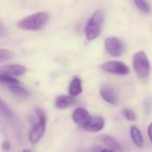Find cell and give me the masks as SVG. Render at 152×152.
<instances>
[{
  "label": "cell",
  "mask_w": 152,
  "mask_h": 152,
  "mask_svg": "<svg viewBox=\"0 0 152 152\" xmlns=\"http://www.w3.org/2000/svg\"><path fill=\"white\" fill-rule=\"evenodd\" d=\"M50 19V14L47 12H39L27 16L17 22V27L22 30L38 31L42 29Z\"/></svg>",
  "instance_id": "obj_1"
},
{
  "label": "cell",
  "mask_w": 152,
  "mask_h": 152,
  "mask_svg": "<svg viewBox=\"0 0 152 152\" xmlns=\"http://www.w3.org/2000/svg\"><path fill=\"white\" fill-rule=\"evenodd\" d=\"M35 114L38 121L32 126L29 132V141L31 144H36L40 141L45 134L47 126V116L45 111L42 109L38 108L36 109Z\"/></svg>",
  "instance_id": "obj_2"
},
{
  "label": "cell",
  "mask_w": 152,
  "mask_h": 152,
  "mask_svg": "<svg viewBox=\"0 0 152 152\" xmlns=\"http://www.w3.org/2000/svg\"><path fill=\"white\" fill-rule=\"evenodd\" d=\"M104 20V13L102 10H97L86 23L84 33L88 40H94L97 38L101 31L102 23Z\"/></svg>",
  "instance_id": "obj_3"
},
{
  "label": "cell",
  "mask_w": 152,
  "mask_h": 152,
  "mask_svg": "<svg viewBox=\"0 0 152 152\" xmlns=\"http://www.w3.org/2000/svg\"><path fill=\"white\" fill-rule=\"evenodd\" d=\"M133 68L141 78H147L151 73L150 61L144 52H138L133 56Z\"/></svg>",
  "instance_id": "obj_4"
},
{
  "label": "cell",
  "mask_w": 152,
  "mask_h": 152,
  "mask_svg": "<svg viewBox=\"0 0 152 152\" xmlns=\"http://www.w3.org/2000/svg\"><path fill=\"white\" fill-rule=\"evenodd\" d=\"M105 47L108 53L113 57H119L125 52L124 43L116 37H110L105 41Z\"/></svg>",
  "instance_id": "obj_5"
},
{
  "label": "cell",
  "mask_w": 152,
  "mask_h": 152,
  "mask_svg": "<svg viewBox=\"0 0 152 152\" xmlns=\"http://www.w3.org/2000/svg\"><path fill=\"white\" fill-rule=\"evenodd\" d=\"M101 68L106 72L121 76L127 75L130 72V69L128 68V66L121 61H108L104 63Z\"/></svg>",
  "instance_id": "obj_6"
},
{
  "label": "cell",
  "mask_w": 152,
  "mask_h": 152,
  "mask_svg": "<svg viewBox=\"0 0 152 152\" xmlns=\"http://www.w3.org/2000/svg\"><path fill=\"white\" fill-rule=\"evenodd\" d=\"M105 119L100 116H90L82 126L89 133H97L101 131L105 126Z\"/></svg>",
  "instance_id": "obj_7"
},
{
  "label": "cell",
  "mask_w": 152,
  "mask_h": 152,
  "mask_svg": "<svg viewBox=\"0 0 152 152\" xmlns=\"http://www.w3.org/2000/svg\"><path fill=\"white\" fill-rule=\"evenodd\" d=\"M102 99L111 105H116L118 102V94L116 90L110 86H102L99 90Z\"/></svg>",
  "instance_id": "obj_8"
},
{
  "label": "cell",
  "mask_w": 152,
  "mask_h": 152,
  "mask_svg": "<svg viewBox=\"0 0 152 152\" xmlns=\"http://www.w3.org/2000/svg\"><path fill=\"white\" fill-rule=\"evenodd\" d=\"M25 72L26 68L19 64H10L0 67V74H6L13 77H21Z\"/></svg>",
  "instance_id": "obj_9"
},
{
  "label": "cell",
  "mask_w": 152,
  "mask_h": 152,
  "mask_svg": "<svg viewBox=\"0 0 152 152\" xmlns=\"http://www.w3.org/2000/svg\"><path fill=\"white\" fill-rule=\"evenodd\" d=\"M90 117V116L89 111L85 108H82V107H79V108L75 109L72 115L73 121L76 125L81 126H83V124L89 119Z\"/></svg>",
  "instance_id": "obj_10"
},
{
  "label": "cell",
  "mask_w": 152,
  "mask_h": 152,
  "mask_svg": "<svg viewBox=\"0 0 152 152\" xmlns=\"http://www.w3.org/2000/svg\"><path fill=\"white\" fill-rule=\"evenodd\" d=\"M76 102V98L72 95H59L56 98L55 106L58 110H65Z\"/></svg>",
  "instance_id": "obj_11"
},
{
  "label": "cell",
  "mask_w": 152,
  "mask_h": 152,
  "mask_svg": "<svg viewBox=\"0 0 152 152\" xmlns=\"http://www.w3.org/2000/svg\"><path fill=\"white\" fill-rule=\"evenodd\" d=\"M130 135L132 138V141L133 142V143L140 149H142L144 145V140L142 134V132L140 131V129L135 126H132L130 128Z\"/></svg>",
  "instance_id": "obj_12"
},
{
  "label": "cell",
  "mask_w": 152,
  "mask_h": 152,
  "mask_svg": "<svg viewBox=\"0 0 152 152\" xmlns=\"http://www.w3.org/2000/svg\"><path fill=\"white\" fill-rule=\"evenodd\" d=\"M82 92V80L81 78L74 77L69 86V94L70 95L76 97L79 94H81Z\"/></svg>",
  "instance_id": "obj_13"
},
{
  "label": "cell",
  "mask_w": 152,
  "mask_h": 152,
  "mask_svg": "<svg viewBox=\"0 0 152 152\" xmlns=\"http://www.w3.org/2000/svg\"><path fill=\"white\" fill-rule=\"evenodd\" d=\"M99 140L101 141V142H103L105 145L108 146V148H110V149H112V150H114V151H122L120 144H119V143L117 142V141H116V139H114L113 137H111V136H109V135H108V134H102V135H100V136L99 137Z\"/></svg>",
  "instance_id": "obj_14"
},
{
  "label": "cell",
  "mask_w": 152,
  "mask_h": 152,
  "mask_svg": "<svg viewBox=\"0 0 152 152\" xmlns=\"http://www.w3.org/2000/svg\"><path fill=\"white\" fill-rule=\"evenodd\" d=\"M8 86V89L9 91L16 95V96H20V97H27L30 93L29 91L24 88L21 84H16V85H10V86Z\"/></svg>",
  "instance_id": "obj_15"
},
{
  "label": "cell",
  "mask_w": 152,
  "mask_h": 152,
  "mask_svg": "<svg viewBox=\"0 0 152 152\" xmlns=\"http://www.w3.org/2000/svg\"><path fill=\"white\" fill-rule=\"evenodd\" d=\"M0 115H2L4 118L8 119L13 118V111L2 99H0Z\"/></svg>",
  "instance_id": "obj_16"
},
{
  "label": "cell",
  "mask_w": 152,
  "mask_h": 152,
  "mask_svg": "<svg viewBox=\"0 0 152 152\" xmlns=\"http://www.w3.org/2000/svg\"><path fill=\"white\" fill-rule=\"evenodd\" d=\"M0 84L4 85H16V84H21L19 80H17L14 77L6 75V74H0Z\"/></svg>",
  "instance_id": "obj_17"
},
{
  "label": "cell",
  "mask_w": 152,
  "mask_h": 152,
  "mask_svg": "<svg viewBox=\"0 0 152 152\" xmlns=\"http://www.w3.org/2000/svg\"><path fill=\"white\" fill-rule=\"evenodd\" d=\"M135 5L139 10H141L144 13H150L151 12V7L146 0H133Z\"/></svg>",
  "instance_id": "obj_18"
},
{
  "label": "cell",
  "mask_w": 152,
  "mask_h": 152,
  "mask_svg": "<svg viewBox=\"0 0 152 152\" xmlns=\"http://www.w3.org/2000/svg\"><path fill=\"white\" fill-rule=\"evenodd\" d=\"M13 56V52L6 49H0V63L11 60Z\"/></svg>",
  "instance_id": "obj_19"
},
{
  "label": "cell",
  "mask_w": 152,
  "mask_h": 152,
  "mask_svg": "<svg viewBox=\"0 0 152 152\" xmlns=\"http://www.w3.org/2000/svg\"><path fill=\"white\" fill-rule=\"evenodd\" d=\"M123 115L125 118V119H127L128 121H134V120H136V118H137L135 112L130 109H124Z\"/></svg>",
  "instance_id": "obj_20"
},
{
  "label": "cell",
  "mask_w": 152,
  "mask_h": 152,
  "mask_svg": "<svg viewBox=\"0 0 152 152\" xmlns=\"http://www.w3.org/2000/svg\"><path fill=\"white\" fill-rule=\"evenodd\" d=\"M7 35V29L5 28V26L0 21V38L4 37Z\"/></svg>",
  "instance_id": "obj_21"
},
{
  "label": "cell",
  "mask_w": 152,
  "mask_h": 152,
  "mask_svg": "<svg viewBox=\"0 0 152 152\" xmlns=\"http://www.w3.org/2000/svg\"><path fill=\"white\" fill-rule=\"evenodd\" d=\"M10 149H11V144H10V142H9L8 141L3 142V143H2V150H3L4 151H9Z\"/></svg>",
  "instance_id": "obj_22"
},
{
  "label": "cell",
  "mask_w": 152,
  "mask_h": 152,
  "mask_svg": "<svg viewBox=\"0 0 152 152\" xmlns=\"http://www.w3.org/2000/svg\"><path fill=\"white\" fill-rule=\"evenodd\" d=\"M148 136L151 141V143L152 144V123H151L148 126Z\"/></svg>",
  "instance_id": "obj_23"
},
{
  "label": "cell",
  "mask_w": 152,
  "mask_h": 152,
  "mask_svg": "<svg viewBox=\"0 0 152 152\" xmlns=\"http://www.w3.org/2000/svg\"><path fill=\"white\" fill-rule=\"evenodd\" d=\"M100 152H116V151H114V150H112V149H110V148H108V149H103V150H101V151Z\"/></svg>",
  "instance_id": "obj_24"
},
{
  "label": "cell",
  "mask_w": 152,
  "mask_h": 152,
  "mask_svg": "<svg viewBox=\"0 0 152 152\" xmlns=\"http://www.w3.org/2000/svg\"><path fill=\"white\" fill-rule=\"evenodd\" d=\"M22 152H31V151H30V149H24Z\"/></svg>",
  "instance_id": "obj_25"
}]
</instances>
